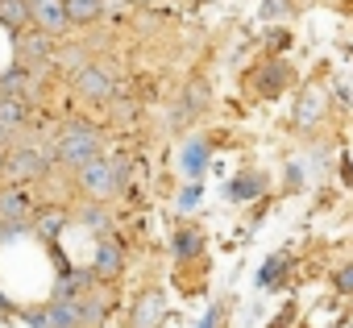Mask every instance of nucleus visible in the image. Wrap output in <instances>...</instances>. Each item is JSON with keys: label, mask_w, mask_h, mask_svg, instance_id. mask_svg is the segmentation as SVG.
<instances>
[{"label": "nucleus", "mask_w": 353, "mask_h": 328, "mask_svg": "<svg viewBox=\"0 0 353 328\" xmlns=\"http://www.w3.org/2000/svg\"><path fill=\"white\" fill-rule=\"evenodd\" d=\"M59 158H67V162H92L96 158V133L92 129H83V125H71L67 133H63V141H59Z\"/></svg>", "instance_id": "f257e3e1"}, {"label": "nucleus", "mask_w": 353, "mask_h": 328, "mask_svg": "<svg viewBox=\"0 0 353 328\" xmlns=\"http://www.w3.org/2000/svg\"><path fill=\"white\" fill-rule=\"evenodd\" d=\"M83 324V303H71V299H54L42 316V328H79Z\"/></svg>", "instance_id": "f03ea898"}, {"label": "nucleus", "mask_w": 353, "mask_h": 328, "mask_svg": "<svg viewBox=\"0 0 353 328\" xmlns=\"http://www.w3.org/2000/svg\"><path fill=\"white\" fill-rule=\"evenodd\" d=\"M83 187H88L92 196H108V192L117 187V175H112V167H108L104 158L83 162Z\"/></svg>", "instance_id": "7ed1b4c3"}, {"label": "nucleus", "mask_w": 353, "mask_h": 328, "mask_svg": "<svg viewBox=\"0 0 353 328\" xmlns=\"http://www.w3.org/2000/svg\"><path fill=\"white\" fill-rule=\"evenodd\" d=\"M30 21L42 25V30H63L67 25V13H63V0H34L30 5Z\"/></svg>", "instance_id": "20e7f679"}, {"label": "nucleus", "mask_w": 353, "mask_h": 328, "mask_svg": "<svg viewBox=\"0 0 353 328\" xmlns=\"http://www.w3.org/2000/svg\"><path fill=\"white\" fill-rule=\"evenodd\" d=\"M158 316H162V295H158V291H150V295L137 303V311H133V328H154V324H158Z\"/></svg>", "instance_id": "39448f33"}, {"label": "nucleus", "mask_w": 353, "mask_h": 328, "mask_svg": "<svg viewBox=\"0 0 353 328\" xmlns=\"http://www.w3.org/2000/svg\"><path fill=\"white\" fill-rule=\"evenodd\" d=\"M258 192H262V175H237L225 196H229V200H254Z\"/></svg>", "instance_id": "423d86ee"}, {"label": "nucleus", "mask_w": 353, "mask_h": 328, "mask_svg": "<svg viewBox=\"0 0 353 328\" xmlns=\"http://www.w3.org/2000/svg\"><path fill=\"white\" fill-rule=\"evenodd\" d=\"M63 13H67V21H88L100 13V0H63Z\"/></svg>", "instance_id": "0eeeda50"}, {"label": "nucleus", "mask_w": 353, "mask_h": 328, "mask_svg": "<svg viewBox=\"0 0 353 328\" xmlns=\"http://www.w3.org/2000/svg\"><path fill=\"white\" fill-rule=\"evenodd\" d=\"M0 21L5 25H30V9L21 0H0Z\"/></svg>", "instance_id": "6e6552de"}, {"label": "nucleus", "mask_w": 353, "mask_h": 328, "mask_svg": "<svg viewBox=\"0 0 353 328\" xmlns=\"http://www.w3.org/2000/svg\"><path fill=\"white\" fill-rule=\"evenodd\" d=\"M204 162H208V145H204V141H192L188 154H183V171H188V175H200Z\"/></svg>", "instance_id": "1a4fd4ad"}, {"label": "nucleus", "mask_w": 353, "mask_h": 328, "mask_svg": "<svg viewBox=\"0 0 353 328\" xmlns=\"http://www.w3.org/2000/svg\"><path fill=\"white\" fill-rule=\"evenodd\" d=\"M79 88H83L88 96H108V92H112L108 75H100V71H83V75H79Z\"/></svg>", "instance_id": "9d476101"}, {"label": "nucleus", "mask_w": 353, "mask_h": 328, "mask_svg": "<svg viewBox=\"0 0 353 328\" xmlns=\"http://www.w3.org/2000/svg\"><path fill=\"white\" fill-rule=\"evenodd\" d=\"M283 270H287V258H283V254H274V258L258 270V287H274V283L283 278Z\"/></svg>", "instance_id": "9b49d317"}, {"label": "nucleus", "mask_w": 353, "mask_h": 328, "mask_svg": "<svg viewBox=\"0 0 353 328\" xmlns=\"http://www.w3.org/2000/svg\"><path fill=\"white\" fill-rule=\"evenodd\" d=\"M96 270H100V274H117V270H121V249H117V245H100Z\"/></svg>", "instance_id": "f8f14e48"}, {"label": "nucleus", "mask_w": 353, "mask_h": 328, "mask_svg": "<svg viewBox=\"0 0 353 328\" xmlns=\"http://www.w3.org/2000/svg\"><path fill=\"white\" fill-rule=\"evenodd\" d=\"M26 212V196L21 192H5V196H0V216H5V221H17Z\"/></svg>", "instance_id": "ddd939ff"}, {"label": "nucleus", "mask_w": 353, "mask_h": 328, "mask_svg": "<svg viewBox=\"0 0 353 328\" xmlns=\"http://www.w3.org/2000/svg\"><path fill=\"white\" fill-rule=\"evenodd\" d=\"M21 104L17 100H0V133H5V129H13V125H21Z\"/></svg>", "instance_id": "4468645a"}, {"label": "nucleus", "mask_w": 353, "mask_h": 328, "mask_svg": "<svg viewBox=\"0 0 353 328\" xmlns=\"http://www.w3.org/2000/svg\"><path fill=\"white\" fill-rule=\"evenodd\" d=\"M9 167H13V175H34V171H42V162H38V154H13V162H9Z\"/></svg>", "instance_id": "2eb2a0df"}, {"label": "nucleus", "mask_w": 353, "mask_h": 328, "mask_svg": "<svg viewBox=\"0 0 353 328\" xmlns=\"http://www.w3.org/2000/svg\"><path fill=\"white\" fill-rule=\"evenodd\" d=\"M200 249V237L196 233H179V237H174V254H179V258H192Z\"/></svg>", "instance_id": "dca6fc26"}, {"label": "nucleus", "mask_w": 353, "mask_h": 328, "mask_svg": "<svg viewBox=\"0 0 353 328\" xmlns=\"http://www.w3.org/2000/svg\"><path fill=\"white\" fill-rule=\"evenodd\" d=\"M316 112H320V96L312 92V96L303 100V108H299V125H312V121H316Z\"/></svg>", "instance_id": "f3484780"}, {"label": "nucleus", "mask_w": 353, "mask_h": 328, "mask_svg": "<svg viewBox=\"0 0 353 328\" xmlns=\"http://www.w3.org/2000/svg\"><path fill=\"white\" fill-rule=\"evenodd\" d=\"M59 229H63V216H59V212H54V216H42V233H46V237H54Z\"/></svg>", "instance_id": "a211bd4d"}, {"label": "nucleus", "mask_w": 353, "mask_h": 328, "mask_svg": "<svg viewBox=\"0 0 353 328\" xmlns=\"http://www.w3.org/2000/svg\"><path fill=\"white\" fill-rule=\"evenodd\" d=\"M336 291H353V266H345V270L336 274Z\"/></svg>", "instance_id": "6ab92c4d"}, {"label": "nucleus", "mask_w": 353, "mask_h": 328, "mask_svg": "<svg viewBox=\"0 0 353 328\" xmlns=\"http://www.w3.org/2000/svg\"><path fill=\"white\" fill-rule=\"evenodd\" d=\"M196 200H200V187H188V192L179 196V208H196Z\"/></svg>", "instance_id": "aec40b11"}, {"label": "nucleus", "mask_w": 353, "mask_h": 328, "mask_svg": "<svg viewBox=\"0 0 353 328\" xmlns=\"http://www.w3.org/2000/svg\"><path fill=\"white\" fill-rule=\"evenodd\" d=\"M216 324H221V311H216V307H208V311H204V320H200V328H216Z\"/></svg>", "instance_id": "412c9836"}, {"label": "nucleus", "mask_w": 353, "mask_h": 328, "mask_svg": "<svg viewBox=\"0 0 353 328\" xmlns=\"http://www.w3.org/2000/svg\"><path fill=\"white\" fill-rule=\"evenodd\" d=\"M287 9V0H270V5L262 9V17H274V13H283Z\"/></svg>", "instance_id": "4be33fe9"}]
</instances>
